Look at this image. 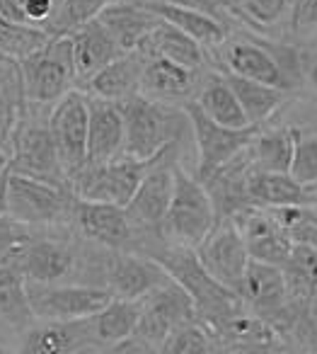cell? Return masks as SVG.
<instances>
[{"instance_id": "cell-1", "label": "cell", "mask_w": 317, "mask_h": 354, "mask_svg": "<svg viewBox=\"0 0 317 354\" xmlns=\"http://www.w3.org/2000/svg\"><path fill=\"white\" fill-rule=\"evenodd\" d=\"M119 107L126 127V141H124L126 156L148 160L167 151L172 143H182L184 133H191L189 114L177 104L157 102L138 93L119 102Z\"/></svg>"}, {"instance_id": "cell-2", "label": "cell", "mask_w": 317, "mask_h": 354, "mask_svg": "<svg viewBox=\"0 0 317 354\" xmlns=\"http://www.w3.org/2000/svg\"><path fill=\"white\" fill-rule=\"evenodd\" d=\"M75 197L78 194L70 185H54L12 170L8 172L6 214L25 226L41 231L73 226Z\"/></svg>"}, {"instance_id": "cell-3", "label": "cell", "mask_w": 317, "mask_h": 354, "mask_svg": "<svg viewBox=\"0 0 317 354\" xmlns=\"http://www.w3.org/2000/svg\"><path fill=\"white\" fill-rule=\"evenodd\" d=\"M218 223V209L209 187L199 177L186 172L182 162L175 165V192L160 226V236L170 245L199 248Z\"/></svg>"}, {"instance_id": "cell-4", "label": "cell", "mask_w": 317, "mask_h": 354, "mask_svg": "<svg viewBox=\"0 0 317 354\" xmlns=\"http://www.w3.org/2000/svg\"><path fill=\"white\" fill-rule=\"evenodd\" d=\"M51 107L30 102L25 119L17 127L12 138V151L8 158V167L20 175H30L37 180H46L54 185H70L59 151H56L54 133L49 127Z\"/></svg>"}, {"instance_id": "cell-5", "label": "cell", "mask_w": 317, "mask_h": 354, "mask_svg": "<svg viewBox=\"0 0 317 354\" xmlns=\"http://www.w3.org/2000/svg\"><path fill=\"white\" fill-rule=\"evenodd\" d=\"M25 71L27 97L35 104L54 107L64 95L78 88V68L73 59V41L68 35L51 37L41 49L20 61Z\"/></svg>"}, {"instance_id": "cell-6", "label": "cell", "mask_w": 317, "mask_h": 354, "mask_svg": "<svg viewBox=\"0 0 317 354\" xmlns=\"http://www.w3.org/2000/svg\"><path fill=\"white\" fill-rule=\"evenodd\" d=\"M175 146V143H172ZM165 153V151H162ZM160 153V156H162ZM155 158H133V156H117L104 162H85L73 177H70V187L78 197L93 199V202H112L126 207L136 194L138 185L151 170V165L157 160Z\"/></svg>"}, {"instance_id": "cell-7", "label": "cell", "mask_w": 317, "mask_h": 354, "mask_svg": "<svg viewBox=\"0 0 317 354\" xmlns=\"http://www.w3.org/2000/svg\"><path fill=\"white\" fill-rule=\"evenodd\" d=\"M186 114L191 122V138L196 146V172L201 183H206L211 175L225 167L228 162H233L242 151H247L252 146L254 136H257L259 127H244V129H233L223 127L215 119H211L199 104L191 100L184 104Z\"/></svg>"}, {"instance_id": "cell-8", "label": "cell", "mask_w": 317, "mask_h": 354, "mask_svg": "<svg viewBox=\"0 0 317 354\" xmlns=\"http://www.w3.org/2000/svg\"><path fill=\"white\" fill-rule=\"evenodd\" d=\"M73 228L93 245L102 250H138L143 252L148 236L133 223L126 207L112 202H93L75 197Z\"/></svg>"}, {"instance_id": "cell-9", "label": "cell", "mask_w": 317, "mask_h": 354, "mask_svg": "<svg viewBox=\"0 0 317 354\" xmlns=\"http://www.w3.org/2000/svg\"><path fill=\"white\" fill-rule=\"evenodd\" d=\"M194 318V299L180 281H175L170 277L165 284H160L146 299H141V318H138L133 335L138 339H143L151 352H162V344L167 342V337L182 323Z\"/></svg>"}, {"instance_id": "cell-10", "label": "cell", "mask_w": 317, "mask_h": 354, "mask_svg": "<svg viewBox=\"0 0 317 354\" xmlns=\"http://www.w3.org/2000/svg\"><path fill=\"white\" fill-rule=\"evenodd\" d=\"M30 304L37 320H78L90 318L112 301V291L102 284H39L27 281Z\"/></svg>"}, {"instance_id": "cell-11", "label": "cell", "mask_w": 317, "mask_h": 354, "mask_svg": "<svg viewBox=\"0 0 317 354\" xmlns=\"http://www.w3.org/2000/svg\"><path fill=\"white\" fill-rule=\"evenodd\" d=\"M49 127L54 133L56 151H59L61 165L70 177L88 162L90 146V100L88 93L80 88L70 90L51 107Z\"/></svg>"}, {"instance_id": "cell-12", "label": "cell", "mask_w": 317, "mask_h": 354, "mask_svg": "<svg viewBox=\"0 0 317 354\" xmlns=\"http://www.w3.org/2000/svg\"><path fill=\"white\" fill-rule=\"evenodd\" d=\"M180 143L170 146L155 162L146 177L138 185L133 199L126 204V212L131 214L133 223L141 228L146 236L160 233V226L165 221V214L170 209L172 192H175V165L180 160Z\"/></svg>"}, {"instance_id": "cell-13", "label": "cell", "mask_w": 317, "mask_h": 354, "mask_svg": "<svg viewBox=\"0 0 317 354\" xmlns=\"http://www.w3.org/2000/svg\"><path fill=\"white\" fill-rule=\"evenodd\" d=\"M196 255H199L201 265L209 270V274L213 279H218L228 289L240 291L244 272H247V265L252 257H249L247 243H244L233 216L218 218L213 231L196 248Z\"/></svg>"}, {"instance_id": "cell-14", "label": "cell", "mask_w": 317, "mask_h": 354, "mask_svg": "<svg viewBox=\"0 0 317 354\" xmlns=\"http://www.w3.org/2000/svg\"><path fill=\"white\" fill-rule=\"evenodd\" d=\"M167 279H170V272L146 252L107 250L104 255L102 286H107L117 299L141 301Z\"/></svg>"}, {"instance_id": "cell-15", "label": "cell", "mask_w": 317, "mask_h": 354, "mask_svg": "<svg viewBox=\"0 0 317 354\" xmlns=\"http://www.w3.org/2000/svg\"><path fill=\"white\" fill-rule=\"evenodd\" d=\"M215 51L220 61L218 71L291 90L293 80L288 78V68L283 66L281 56L273 54L276 46L262 39H252V37H228Z\"/></svg>"}, {"instance_id": "cell-16", "label": "cell", "mask_w": 317, "mask_h": 354, "mask_svg": "<svg viewBox=\"0 0 317 354\" xmlns=\"http://www.w3.org/2000/svg\"><path fill=\"white\" fill-rule=\"evenodd\" d=\"M17 262L27 281H39V284L68 281L83 267L73 241L49 233H32L30 241L22 243L17 250Z\"/></svg>"}, {"instance_id": "cell-17", "label": "cell", "mask_w": 317, "mask_h": 354, "mask_svg": "<svg viewBox=\"0 0 317 354\" xmlns=\"http://www.w3.org/2000/svg\"><path fill=\"white\" fill-rule=\"evenodd\" d=\"M233 221L238 223L252 260L286 267L293 252V241L271 209L249 204L233 214Z\"/></svg>"}, {"instance_id": "cell-18", "label": "cell", "mask_w": 317, "mask_h": 354, "mask_svg": "<svg viewBox=\"0 0 317 354\" xmlns=\"http://www.w3.org/2000/svg\"><path fill=\"white\" fill-rule=\"evenodd\" d=\"M20 352L25 354H80L99 352L93 320H35L22 333Z\"/></svg>"}, {"instance_id": "cell-19", "label": "cell", "mask_w": 317, "mask_h": 354, "mask_svg": "<svg viewBox=\"0 0 317 354\" xmlns=\"http://www.w3.org/2000/svg\"><path fill=\"white\" fill-rule=\"evenodd\" d=\"M204 80L201 71L186 68L182 64L165 59V56H148L141 75V95L165 104L184 107L196 97L199 85Z\"/></svg>"}, {"instance_id": "cell-20", "label": "cell", "mask_w": 317, "mask_h": 354, "mask_svg": "<svg viewBox=\"0 0 317 354\" xmlns=\"http://www.w3.org/2000/svg\"><path fill=\"white\" fill-rule=\"evenodd\" d=\"M211 330L215 333L220 352H271L286 344L276 328L247 306H240Z\"/></svg>"}, {"instance_id": "cell-21", "label": "cell", "mask_w": 317, "mask_h": 354, "mask_svg": "<svg viewBox=\"0 0 317 354\" xmlns=\"http://www.w3.org/2000/svg\"><path fill=\"white\" fill-rule=\"evenodd\" d=\"M30 109L25 71L17 59L0 54V151L10 158L12 138Z\"/></svg>"}, {"instance_id": "cell-22", "label": "cell", "mask_w": 317, "mask_h": 354, "mask_svg": "<svg viewBox=\"0 0 317 354\" xmlns=\"http://www.w3.org/2000/svg\"><path fill=\"white\" fill-rule=\"evenodd\" d=\"M146 66V54L141 49L124 51L119 59H114L109 66H104L97 75L83 85V93L90 97L112 100V102H124L141 93V75Z\"/></svg>"}, {"instance_id": "cell-23", "label": "cell", "mask_w": 317, "mask_h": 354, "mask_svg": "<svg viewBox=\"0 0 317 354\" xmlns=\"http://www.w3.org/2000/svg\"><path fill=\"white\" fill-rule=\"evenodd\" d=\"M70 41H73V59L75 68H78V88H83L93 75H97L104 66H109L114 59L124 54V49L117 44L109 30L99 20H93L88 25L78 27L70 32Z\"/></svg>"}, {"instance_id": "cell-24", "label": "cell", "mask_w": 317, "mask_h": 354, "mask_svg": "<svg viewBox=\"0 0 317 354\" xmlns=\"http://www.w3.org/2000/svg\"><path fill=\"white\" fill-rule=\"evenodd\" d=\"M90 146L88 160L104 162L117 156H124V141H126V127L119 102L102 97H90Z\"/></svg>"}, {"instance_id": "cell-25", "label": "cell", "mask_w": 317, "mask_h": 354, "mask_svg": "<svg viewBox=\"0 0 317 354\" xmlns=\"http://www.w3.org/2000/svg\"><path fill=\"white\" fill-rule=\"evenodd\" d=\"M247 202L267 209L317 204V189L300 185L291 172H264L252 165L247 175Z\"/></svg>"}, {"instance_id": "cell-26", "label": "cell", "mask_w": 317, "mask_h": 354, "mask_svg": "<svg viewBox=\"0 0 317 354\" xmlns=\"http://www.w3.org/2000/svg\"><path fill=\"white\" fill-rule=\"evenodd\" d=\"M124 51H133L146 41L160 17L148 10L141 0H117L97 17Z\"/></svg>"}, {"instance_id": "cell-27", "label": "cell", "mask_w": 317, "mask_h": 354, "mask_svg": "<svg viewBox=\"0 0 317 354\" xmlns=\"http://www.w3.org/2000/svg\"><path fill=\"white\" fill-rule=\"evenodd\" d=\"M141 3L148 10L155 12L157 17L172 22V25L180 27L182 32L194 37L204 49H218L230 37V22L220 20V17L211 15V12L172 6V3H162V0H141Z\"/></svg>"}, {"instance_id": "cell-28", "label": "cell", "mask_w": 317, "mask_h": 354, "mask_svg": "<svg viewBox=\"0 0 317 354\" xmlns=\"http://www.w3.org/2000/svg\"><path fill=\"white\" fill-rule=\"evenodd\" d=\"M17 250L0 262V320L8 328L25 333L37 318L30 304L27 277L22 272L20 262H17Z\"/></svg>"}, {"instance_id": "cell-29", "label": "cell", "mask_w": 317, "mask_h": 354, "mask_svg": "<svg viewBox=\"0 0 317 354\" xmlns=\"http://www.w3.org/2000/svg\"><path fill=\"white\" fill-rule=\"evenodd\" d=\"M138 49L148 56H165V59L182 64L186 68H196L201 71L206 66V49L189 37L186 32H182L180 27H175L167 20H157V25L153 27V32L146 37Z\"/></svg>"}, {"instance_id": "cell-30", "label": "cell", "mask_w": 317, "mask_h": 354, "mask_svg": "<svg viewBox=\"0 0 317 354\" xmlns=\"http://www.w3.org/2000/svg\"><path fill=\"white\" fill-rule=\"evenodd\" d=\"M194 102L199 104L211 119H215V122L223 124V127H233V129L252 127L247 114H244L242 104H240L238 95H235L233 85L228 83L223 71H213V73L204 75Z\"/></svg>"}, {"instance_id": "cell-31", "label": "cell", "mask_w": 317, "mask_h": 354, "mask_svg": "<svg viewBox=\"0 0 317 354\" xmlns=\"http://www.w3.org/2000/svg\"><path fill=\"white\" fill-rule=\"evenodd\" d=\"M138 318H141V301L117 299V296H112V301H109L104 308H99L95 315H90L95 337H97V344H99V352H102V349L109 352L114 344L131 337V335L136 333Z\"/></svg>"}, {"instance_id": "cell-32", "label": "cell", "mask_w": 317, "mask_h": 354, "mask_svg": "<svg viewBox=\"0 0 317 354\" xmlns=\"http://www.w3.org/2000/svg\"><path fill=\"white\" fill-rule=\"evenodd\" d=\"M223 73L228 78V83L233 85L235 95H238L240 104H242L252 127L267 124L283 107V102H286L288 90L276 88V85H269V83H259V80L252 78H242V75L228 73V71H223Z\"/></svg>"}, {"instance_id": "cell-33", "label": "cell", "mask_w": 317, "mask_h": 354, "mask_svg": "<svg viewBox=\"0 0 317 354\" xmlns=\"http://www.w3.org/2000/svg\"><path fill=\"white\" fill-rule=\"evenodd\" d=\"M252 165L264 172H288L296 151V129L273 127L257 131L252 146Z\"/></svg>"}, {"instance_id": "cell-34", "label": "cell", "mask_w": 317, "mask_h": 354, "mask_svg": "<svg viewBox=\"0 0 317 354\" xmlns=\"http://www.w3.org/2000/svg\"><path fill=\"white\" fill-rule=\"evenodd\" d=\"M291 3L293 0H230L223 6L233 15V20L244 22L249 30L267 32L281 22H288Z\"/></svg>"}, {"instance_id": "cell-35", "label": "cell", "mask_w": 317, "mask_h": 354, "mask_svg": "<svg viewBox=\"0 0 317 354\" xmlns=\"http://www.w3.org/2000/svg\"><path fill=\"white\" fill-rule=\"evenodd\" d=\"M293 301L310 304L312 291H317V245H293L291 260L283 267Z\"/></svg>"}, {"instance_id": "cell-36", "label": "cell", "mask_w": 317, "mask_h": 354, "mask_svg": "<svg viewBox=\"0 0 317 354\" xmlns=\"http://www.w3.org/2000/svg\"><path fill=\"white\" fill-rule=\"evenodd\" d=\"M49 39L51 35L44 27L25 25V22L8 20L0 15V54L22 61L30 54H35L37 49H41Z\"/></svg>"}, {"instance_id": "cell-37", "label": "cell", "mask_w": 317, "mask_h": 354, "mask_svg": "<svg viewBox=\"0 0 317 354\" xmlns=\"http://www.w3.org/2000/svg\"><path fill=\"white\" fill-rule=\"evenodd\" d=\"M112 3H117V0H61L54 20H51L44 30L49 32L51 37L70 35V32H75L78 27L97 20L99 12L107 6H112Z\"/></svg>"}, {"instance_id": "cell-38", "label": "cell", "mask_w": 317, "mask_h": 354, "mask_svg": "<svg viewBox=\"0 0 317 354\" xmlns=\"http://www.w3.org/2000/svg\"><path fill=\"white\" fill-rule=\"evenodd\" d=\"M162 352L167 354H211L220 352L215 333L204 323V320L194 318L182 323L175 333L167 337L162 344Z\"/></svg>"}, {"instance_id": "cell-39", "label": "cell", "mask_w": 317, "mask_h": 354, "mask_svg": "<svg viewBox=\"0 0 317 354\" xmlns=\"http://www.w3.org/2000/svg\"><path fill=\"white\" fill-rule=\"evenodd\" d=\"M293 245H317V204H291L271 209Z\"/></svg>"}, {"instance_id": "cell-40", "label": "cell", "mask_w": 317, "mask_h": 354, "mask_svg": "<svg viewBox=\"0 0 317 354\" xmlns=\"http://www.w3.org/2000/svg\"><path fill=\"white\" fill-rule=\"evenodd\" d=\"M291 172L305 187H317V131L296 129V151H293Z\"/></svg>"}, {"instance_id": "cell-41", "label": "cell", "mask_w": 317, "mask_h": 354, "mask_svg": "<svg viewBox=\"0 0 317 354\" xmlns=\"http://www.w3.org/2000/svg\"><path fill=\"white\" fill-rule=\"evenodd\" d=\"M288 30L300 39H310L317 35V0H293Z\"/></svg>"}, {"instance_id": "cell-42", "label": "cell", "mask_w": 317, "mask_h": 354, "mask_svg": "<svg viewBox=\"0 0 317 354\" xmlns=\"http://www.w3.org/2000/svg\"><path fill=\"white\" fill-rule=\"evenodd\" d=\"M35 233L32 226H25V223L15 221L8 214H0V262L10 257L22 243H27Z\"/></svg>"}, {"instance_id": "cell-43", "label": "cell", "mask_w": 317, "mask_h": 354, "mask_svg": "<svg viewBox=\"0 0 317 354\" xmlns=\"http://www.w3.org/2000/svg\"><path fill=\"white\" fill-rule=\"evenodd\" d=\"M162 3H172V6H182V8H194V10H204V12H211V15L220 17V20L230 22L233 15L225 10V6L220 0H162Z\"/></svg>"}, {"instance_id": "cell-44", "label": "cell", "mask_w": 317, "mask_h": 354, "mask_svg": "<svg viewBox=\"0 0 317 354\" xmlns=\"http://www.w3.org/2000/svg\"><path fill=\"white\" fill-rule=\"evenodd\" d=\"M302 73H305L307 78V85H310V90L317 95V54L312 56L310 61H307V66L302 68Z\"/></svg>"}, {"instance_id": "cell-45", "label": "cell", "mask_w": 317, "mask_h": 354, "mask_svg": "<svg viewBox=\"0 0 317 354\" xmlns=\"http://www.w3.org/2000/svg\"><path fill=\"white\" fill-rule=\"evenodd\" d=\"M8 162H0V214H6V187H8Z\"/></svg>"}, {"instance_id": "cell-46", "label": "cell", "mask_w": 317, "mask_h": 354, "mask_svg": "<svg viewBox=\"0 0 317 354\" xmlns=\"http://www.w3.org/2000/svg\"><path fill=\"white\" fill-rule=\"evenodd\" d=\"M307 310H310V313L317 318V291H312V296H310V304H307Z\"/></svg>"}, {"instance_id": "cell-47", "label": "cell", "mask_w": 317, "mask_h": 354, "mask_svg": "<svg viewBox=\"0 0 317 354\" xmlns=\"http://www.w3.org/2000/svg\"><path fill=\"white\" fill-rule=\"evenodd\" d=\"M0 162H8V158H6V153L0 151Z\"/></svg>"}, {"instance_id": "cell-48", "label": "cell", "mask_w": 317, "mask_h": 354, "mask_svg": "<svg viewBox=\"0 0 317 354\" xmlns=\"http://www.w3.org/2000/svg\"><path fill=\"white\" fill-rule=\"evenodd\" d=\"M0 354H6V347H0Z\"/></svg>"}, {"instance_id": "cell-49", "label": "cell", "mask_w": 317, "mask_h": 354, "mask_svg": "<svg viewBox=\"0 0 317 354\" xmlns=\"http://www.w3.org/2000/svg\"><path fill=\"white\" fill-rule=\"evenodd\" d=\"M315 189H317V187H315Z\"/></svg>"}]
</instances>
